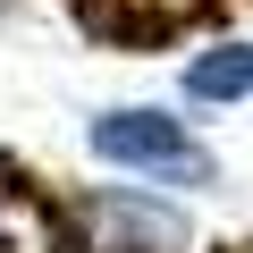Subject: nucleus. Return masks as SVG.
Here are the masks:
<instances>
[{"label": "nucleus", "instance_id": "f257e3e1", "mask_svg": "<svg viewBox=\"0 0 253 253\" xmlns=\"http://www.w3.org/2000/svg\"><path fill=\"white\" fill-rule=\"evenodd\" d=\"M84 144H93V161H110V169H126V177L211 186V152H203V135H194L186 118H169V110H144V101L101 110V118L84 126Z\"/></svg>", "mask_w": 253, "mask_h": 253}, {"label": "nucleus", "instance_id": "f03ea898", "mask_svg": "<svg viewBox=\"0 0 253 253\" xmlns=\"http://www.w3.org/2000/svg\"><path fill=\"white\" fill-rule=\"evenodd\" d=\"M76 219H84V253H186L194 245V219L144 186H84Z\"/></svg>", "mask_w": 253, "mask_h": 253}, {"label": "nucleus", "instance_id": "7ed1b4c3", "mask_svg": "<svg viewBox=\"0 0 253 253\" xmlns=\"http://www.w3.org/2000/svg\"><path fill=\"white\" fill-rule=\"evenodd\" d=\"M253 93V42H211L186 59V101H245Z\"/></svg>", "mask_w": 253, "mask_h": 253}]
</instances>
